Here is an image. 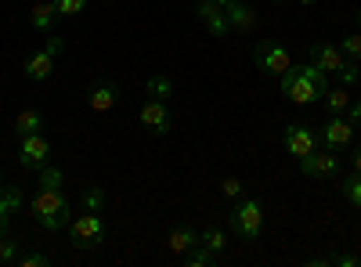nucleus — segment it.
<instances>
[{
  "label": "nucleus",
  "mask_w": 361,
  "mask_h": 267,
  "mask_svg": "<svg viewBox=\"0 0 361 267\" xmlns=\"http://www.w3.org/2000/svg\"><path fill=\"white\" fill-rule=\"evenodd\" d=\"M340 192H343V199H347L350 206H357V210H361V173H350L347 181L340 185Z\"/></svg>",
  "instance_id": "22"
},
{
  "label": "nucleus",
  "mask_w": 361,
  "mask_h": 267,
  "mask_svg": "<svg viewBox=\"0 0 361 267\" xmlns=\"http://www.w3.org/2000/svg\"><path fill=\"white\" fill-rule=\"evenodd\" d=\"M102 202H105V188L94 185V188L83 192V210H98V213H102Z\"/></svg>",
  "instance_id": "27"
},
{
  "label": "nucleus",
  "mask_w": 361,
  "mask_h": 267,
  "mask_svg": "<svg viewBox=\"0 0 361 267\" xmlns=\"http://www.w3.org/2000/svg\"><path fill=\"white\" fill-rule=\"evenodd\" d=\"M47 263H51V256L40 253V249H33V253H18V260H15V267H47Z\"/></svg>",
  "instance_id": "26"
},
{
  "label": "nucleus",
  "mask_w": 361,
  "mask_h": 267,
  "mask_svg": "<svg viewBox=\"0 0 361 267\" xmlns=\"http://www.w3.org/2000/svg\"><path fill=\"white\" fill-rule=\"evenodd\" d=\"M199 246H206L209 253H217V256H221V253L228 249V235H224L221 228H206V231L199 235Z\"/></svg>",
  "instance_id": "21"
},
{
  "label": "nucleus",
  "mask_w": 361,
  "mask_h": 267,
  "mask_svg": "<svg viewBox=\"0 0 361 267\" xmlns=\"http://www.w3.org/2000/svg\"><path fill=\"white\" fill-rule=\"evenodd\" d=\"M22 148H18V166L22 170H44L47 166V156H51V141L44 134H29V137H18Z\"/></svg>",
  "instance_id": "11"
},
{
  "label": "nucleus",
  "mask_w": 361,
  "mask_h": 267,
  "mask_svg": "<svg viewBox=\"0 0 361 267\" xmlns=\"http://www.w3.org/2000/svg\"><path fill=\"white\" fill-rule=\"evenodd\" d=\"M228 228H231V235H238V239L257 242L260 231H264V206H260V199H238L235 210L228 213Z\"/></svg>",
  "instance_id": "3"
},
{
  "label": "nucleus",
  "mask_w": 361,
  "mask_h": 267,
  "mask_svg": "<svg viewBox=\"0 0 361 267\" xmlns=\"http://www.w3.org/2000/svg\"><path fill=\"white\" fill-rule=\"evenodd\" d=\"M300 173H304V177H318V181H336V177H340V152L318 148V152L300 159Z\"/></svg>",
  "instance_id": "8"
},
{
  "label": "nucleus",
  "mask_w": 361,
  "mask_h": 267,
  "mask_svg": "<svg viewBox=\"0 0 361 267\" xmlns=\"http://www.w3.org/2000/svg\"><path fill=\"white\" fill-rule=\"evenodd\" d=\"M44 130V112L40 108H22L15 116V134L18 137H29V134H40Z\"/></svg>",
  "instance_id": "17"
},
{
  "label": "nucleus",
  "mask_w": 361,
  "mask_h": 267,
  "mask_svg": "<svg viewBox=\"0 0 361 267\" xmlns=\"http://www.w3.org/2000/svg\"><path fill=\"white\" fill-rule=\"evenodd\" d=\"M18 206H22V192H18L15 185H11V188L0 185V228L11 221V213H18Z\"/></svg>",
  "instance_id": "19"
},
{
  "label": "nucleus",
  "mask_w": 361,
  "mask_h": 267,
  "mask_svg": "<svg viewBox=\"0 0 361 267\" xmlns=\"http://www.w3.org/2000/svg\"><path fill=\"white\" fill-rule=\"evenodd\" d=\"M22 253V242L11 239V235H0V263H15Z\"/></svg>",
  "instance_id": "23"
},
{
  "label": "nucleus",
  "mask_w": 361,
  "mask_h": 267,
  "mask_svg": "<svg viewBox=\"0 0 361 267\" xmlns=\"http://www.w3.org/2000/svg\"><path fill=\"white\" fill-rule=\"evenodd\" d=\"M195 246H199V235H195L192 228H185V224L173 228V231H170V239H166V249H170L173 256H185V253H192Z\"/></svg>",
  "instance_id": "15"
},
{
  "label": "nucleus",
  "mask_w": 361,
  "mask_h": 267,
  "mask_svg": "<svg viewBox=\"0 0 361 267\" xmlns=\"http://www.w3.org/2000/svg\"><path fill=\"white\" fill-rule=\"evenodd\" d=\"M148 94H156V98H166V94H170V83H166L163 76H156V80H148Z\"/></svg>",
  "instance_id": "31"
},
{
  "label": "nucleus",
  "mask_w": 361,
  "mask_h": 267,
  "mask_svg": "<svg viewBox=\"0 0 361 267\" xmlns=\"http://www.w3.org/2000/svg\"><path fill=\"white\" fill-rule=\"evenodd\" d=\"M243 192H246V185L238 181V177H224L221 181V195L224 199H243Z\"/></svg>",
  "instance_id": "28"
},
{
  "label": "nucleus",
  "mask_w": 361,
  "mask_h": 267,
  "mask_svg": "<svg viewBox=\"0 0 361 267\" xmlns=\"http://www.w3.org/2000/svg\"><path fill=\"white\" fill-rule=\"evenodd\" d=\"M282 144H286V152L300 163L304 156H311V152H318V148H322V134H314V130L304 127V123H289V127L282 130Z\"/></svg>",
  "instance_id": "7"
},
{
  "label": "nucleus",
  "mask_w": 361,
  "mask_h": 267,
  "mask_svg": "<svg viewBox=\"0 0 361 267\" xmlns=\"http://www.w3.org/2000/svg\"><path fill=\"white\" fill-rule=\"evenodd\" d=\"M357 25H361V11H357Z\"/></svg>",
  "instance_id": "37"
},
{
  "label": "nucleus",
  "mask_w": 361,
  "mask_h": 267,
  "mask_svg": "<svg viewBox=\"0 0 361 267\" xmlns=\"http://www.w3.org/2000/svg\"><path fill=\"white\" fill-rule=\"evenodd\" d=\"M69 242L76 249H98L105 242V221L98 210H83L76 221H69Z\"/></svg>",
  "instance_id": "4"
},
{
  "label": "nucleus",
  "mask_w": 361,
  "mask_h": 267,
  "mask_svg": "<svg viewBox=\"0 0 361 267\" xmlns=\"http://www.w3.org/2000/svg\"><path fill=\"white\" fill-rule=\"evenodd\" d=\"M62 37L58 33H47V44L37 51V54H29L25 58V80H33V83H44V80H51V73H54V58H58V51H62Z\"/></svg>",
  "instance_id": "5"
},
{
  "label": "nucleus",
  "mask_w": 361,
  "mask_h": 267,
  "mask_svg": "<svg viewBox=\"0 0 361 267\" xmlns=\"http://www.w3.org/2000/svg\"><path fill=\"white\" fill-rule=\"evenodd\" d=\"M224 11H228L231 29H238V33H253V29H257V11L253 8H246V4H238V0H235V4H228Z\"/></svg>",
  "instance_id": "16"
},
{
  "label": "nucleus",
  "mask_w": 361,
  "mask_h": 267,
  "mask_svg": "<svg viewBox=\"0 0 361 267\" xmlns=\"http://www.w3.org/2000/svg\"><path fill=\"white\" fill-rule=\"evenodd\" d=\"M214 260H217V253H209L206 246H195L192 253H185V263H188V267H209Z\"/></svg>",
  "instance_id": "24"
},
{
  "label": "nucleus",
  "mask_w": 361,
  "mask_h": 267,
  "mask_svg": "<svg viewBox=\"0 0 361 267\" xmlns=\"http://www.w3.org/2000/svg\"><path fill=\"white\" fill-rule=\"evenodd\" d=\"M340 51H343L347 58H354V62H357V58H361V33L343 37V40H340Z\"/></svg>",
  "instance_id": "29"
},
{
  "label": "nucleus",
  "mask_w": 361,
  "mask_h": 267,
  "mask_svg": "<svg viewBox=\"0 0 361 267\" xmlns=\"http://www.w3.org/2000/svg\"><path fill=\"white\" fill-rule=\"evenodd\" d=\"M322 101H325V108L333 112V116H347V108H350V94H347V87H329V91L322 94Z\"/></svg>",
  "instance_id": "20"
},
{
  "label": "nucleus",
  "mask_w": 361,
  "mask_h": 267,
  "mask_svg": "<svg viewBox=\"0 0 361 267\" xmlns=\"http://www.w3.org/2000/svg\"><path fill=\"white\" fill-rule=\"evenodd\" d=\"M350 163H354V173H361V148H357V152L350 156Z\"/></svg>",
  "instance_id": "34"
},
{
  "label": "nucleus",
  "mask_w": 361,
  "mask_h": 267,
  "mask_svg": "<svg viewBox=\"0 0 361 267\" xmlns=\"http://www.w3.org/2000/svg\"><path fill=\"white\" fill-rule=\"evenodd\" d=\"M296 4H318V0H296Z\"/></svg>",
  "instance_id": "36"
},
{
  "label": "nucleus",
  "mask_w": 361,
  "mask_h": 267,
  "mask_svg": "<svg viewBox=\"0 0 361 267\" xmlns=\"http://www.w3.org/2000/svg\"><path fill=\"white\" fill-rule=\"evenodd\" d=\"M282 94L296 105H314L325 91H329V76L318 69V66H296L289 69L282 80Z\"/></svg>",
  "instance_id": "2"
},
{
  "label": "nucleus",
  "mask_w": 361,
  "mask_h": 267,
  "mask_svg": "<svg viewBox=\"0 0 361 267\" xmlns=\"http://www.w3.org/2000/svg\"><path fill=\"white\" fill-rule=\"evenodd\" d=\"M58 11H54V0H40V4H33V15H29V22H33L37 33H51Z\"/></svg>",
  "instance_id": "18"
},
{
  "label": "nucleus",
  "mask_w": 361,
  "mask_h": 267,
  "mask_svg": "<svg viewBox=\"0 0 361 267\" xmlns=\"http://www.w3.org/2000/svg\"><path fill=\"white\" fill-rule=\"evenodd\" d=\"M311 66H318L325 76H336L347 66V54L336 44H311Z\"/></svg>",
  "instance_id": "13"
},
{
  "label": "nucleus",
  "mask_w": 361,
  "mask_h": 267,
  "mask_svg": "<svg viewBox=\"0 0 361 267\" xmlns=\"http://www.w3.org/2000/svg\"><path fill=\"white\" fill-rule=\"evenodd\" d=\"M333 263H336V267H357L361 260H357V253H336Z\"/></svg>",
  "instance_id": "32"
},
{
  "label": "nucleus",
  "mask_w": 361,
  "mask_h": 267,
  "mask_svg": "<svg viewBox=\"0 0 361 267\" xmlns=\"http://www.w3.org/2000/svg\"><path fill=\"white\" fill-rule=\"evenodd\" d=\"M116 101H119V87L112 83V80H98L94 87H90V94H87V105H90V112H112L116 108Z\"/></svg>",
  "instance_id": "14"
},
{
  "label": "nucleus",
  "mask_w": 361,
  "mask_h": 267,
  "mask_svg": "<svg viewBox=\"0 0 361 267\" xmlns=\"http://www.w3.org/2000/svg\"><path fill=\"white\" fill-rule=\"evenodd\" d=\"M217 4H221V8H228V4H235V0H217Z\"/></svg>",
  "instance_id": "35"
},
{
  "label": "nucleus",
  "mask_w": 361,
  "mask_h": 267,
  "mask_svg": "<svg viewBox=\"0 0 361 267\" xmlns=\"http://www.w3.org/2000/svg\"><path fill=\"white\" fill-rule=\"evenodd\" d=\"M83 8H87V0H54L58 18H73V15H80Z\"/></svg>",
  "instance_id": "25"
},
{
  "label": "nucleus",
  "mask_w": 361,
  "mask_h": 267,
  "mask_svg": "<svg viewBox=\"0 0 361 267\" xmlns=\"http://www.w3.org/2000/svg\"><path fill=\"white\" fill-rule=\"evenodd\" d=\"M33 217L44 231H66L69 228V199H66V173L58 166L40 170V185L33 195Z\"/></svg>",
  "instance_id": "1"
},
{
  "label": "nucleus",
  "mask_w": 361,
  "mask_h": 267,
  "mask_svg": "<svg viewBox=\"0 0 361 267\" xmlns=\"http://www.w3.org/2000/svg\"><path fill=\"white\" fill-rule=\"evenodd\" d=\"M137 120H141V127H145V130H152L156 137L170 134V127H173V116H170L166 101H163V98H156V94H148V101H145V105H141V112H137Z\"/></svg>",
  "instance_id": "9"
},
{
  "label": "nucleus",
  "mask_w": 361,
  "mask_h": 267,
  "mask_svg": "<svg viewBox=\"0 0 361 267\" xmlns=\"http://www.w3.org/2000/svg\"><path fill=\"white\" fill-rule=\"evenodd\" d=\"M322 144L329 152H347L354 144V123L347 116H329L325 120V130H322Z\"/></svg>",
  "instance_id": "10"
},
{
  "label": "nucleus",
  "mask_w": 361,
  "mask_h": 267,
  "mask_svg": "<svg viewBox=\"0 0 361 267\" xmlns=\"http://www.w3.org/2000/svg\"><path fill=\"white\" fill-rule=\"evenodd\" d=\"M253 58H257V69H260V73H267V76H279V80H282V76L293 69V54H289L279 40H264V44H257Z\"/></svg>",
  "instance_id": "6"
},
{
  "label": "nucleus",
  "mask_w": 361,
  "mask_h": 267,
  "mask_svg": "<svg viewBox=\"0 0 361 267\" xmlns=\"http://www.w3.org/2000/svg\"><path fill=\"white\" fill-rule=\"evenodd\" d=\"M347 120H350L354 127H361V98H357V101H350V108H347Z\"/></svg>",
  "instance_id": "33"
},
{
  "label": "nucleus",
  "mask_w": 361,
  "mask_h": 267,
  "mask_svg": "<svg viewBox=\"0 0 361 267\" xmlns=\"http://www.w3.org/2000/svg\"><path fill=\"white\" fill-rule=\"evenodd\" d=\"M195 15H199V22H202V25H206V29H209V33H214L217 40L231 33L228 11L217 4V0H199V4H195Z\"/></svg>",
  "instance_id": "12"
},
{
  "label": "nucleus",
  "mask_w": 361,
  "mask_h": 267,
  "mask_svg": "<svg viewBox=\"0 0 361 267\" xmlns=\"http://www.w3.org/2000/svg\"><path fill=\"white\" fill-rule=\"evenodd\" d=\"M336 76H340V83H343V87H350V83H357V80H361V69H357L354 58H347V66H343Z\"/></svg>",
  "instance_id": "30"
}]
</instances>
